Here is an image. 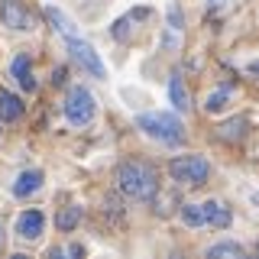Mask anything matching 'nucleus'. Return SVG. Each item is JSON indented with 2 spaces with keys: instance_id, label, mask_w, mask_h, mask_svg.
I'll return each mask as SVG.
<instances>
[{
  "instance_id": "f257e3e1",
  "label": "nucleus",
  "mask_w": 259,
  "mask_h": 259,
  "mask_svg": "<svg viewBox=\"0 0 259 259\" xmlns=\"http://www.w3.org/2000/svg\"><path fill=\"white\" fill-rule=\"evenodd\" d=\"M117 188L133 201H152L156 191H159V172L149 162L126 159V162H120V168H117Z\"/></svg>"
},
{
  "instance_id": "f03ea898",
  "label": "nucleus",
  "mask_w": 259,
  "mask_h": 259,
  "mask_svg": "<svg viewBox=\"0 0 259 259\" xmlns=\"http://www.w3.org/2000/svg\"><path fill=\"white\" fill-rule=\"evenodd\" d=\"M140 130L149 140H159V143H168V146H175V143H182V123H178V117H172V113H162V110H156V113H143L140 120Z\"/></svg>"
},
{
  "instance_id": "7ed1b4c3",
  "label": "nucleus",
  "mask_w": 259,
  "mask_h": 259,
  "mask_svg": "<svg viewBox=\"0 0 259 259\" xmlns=\"http://www.w3.org/2000/svg\"><path fill=\"white\" fill-rule=\"evenodd\" d=\"M168 175L175 182L188 185V188H201L210 175V165H207L204 156H178V159L168 162Z\"/></svg>"
},
{
  "instance_id": "20e7f679",
  "label": "nucleus",
  "mask_w": 259,
  "mask_h": 259,
  "mask_svg": "<svg viewBox=\"0 0 259 259\" xmlns=\"http://www.w3.org/2000/svg\"><path fill=\"white\" fill-rule=\"evenodd\" d=\"M94 94L88 91V88H71L68 97H65V120H68L71 126H88L94 120Z\"/></svg>"
},
{
  "instance_id": "39448f33",
  "label": "nucleus",
  "mask_w": 259,
  "mask_h": 259,
  "mask_svg": "<svg viewBox=\"0 0 259 259\" xmlns=\"http://www.w3.org/2000/svg\"><path fill=\"white\" fill-rule=\"evenodd\" d=\"M68 52H71V59H75L84 71H91L94 78H104V75H107V68H104L101 55L94 52V46H91V42H84V39L71 36V39H68Z\"/></svg>"
},
{
  "instance_id": "423d86ee",
  "label": "nucleus",
  "mask_w": 259,
  "mask_h": 259,
  "mask_svg": "<svg viewBox=\"0 0 259 259\" xmlns=\"http://www.w3.org/2000/svg\"><path fill=\"white\" fill-rule=\"evenodd\" d=\"M0 20H4V26H10L16 32L32 29V16L23 7V0H0Z\"/></svg>"
},
{
  "instance_id": "0eeeda50",
  "label": "nucleus",
  "mask_w": 259,
  "mask_h": 259,
  "mask_svg": "<svg viewBox=\"0 0 259 259\" xmlns=\"http://www.w3.org/2000/svg\"><path fill=\"white\" fill-rule=\"evenodd\" d=\"M42 230H46L42 210H23V214L16 217V237L20 240H39Z\"/></svg>"
},
{
  "instance_id": "6e6552de",
  "label": "nucleus",
  "mask_w": 259,
  "mask_h": 259,
  "mask_svg": "<svg viewBox=\"0 0 259 259\" xmlns=\"http://www.w3.org/2000/svg\"><path fill=\"white\" fill-rule=\"evenodd\" d=\"M39 188H42V172H39V168H29V172H23L13 182V198H29V194H36Z\"/></svg>"
},
{
  "instance_id": "1a4fd4ad",
  "label": "nucleus",
  "mask_w": 259,
  "mask_h": 259,
  "mask_svg": "<svg viewBox=\"0 0 259 259\" xmlns=\"http://www.w3.org/2000/svg\"><path fill=\"white\" fill-rule=\"evenodd\" d=\"M10 71H13V78H16V84L23 88V91H36V78H32V65H29V55H16L13 65H10Z\"/></svg>"
},
{
  "instance_id": "9d476101",
  "label": "nucleus",
  "mask_w": 259,
  "mask_h": 259,
  "mask_svg": "<svg viewBox=\"0 0 259 259\" xmlns=\"http://www.w3.org/2000/svg\"><path fill=\"white\" fill-rule=\"evenodd\" d=\"M204 221L210 224V227H230V221H233V210L224 204V201H204Z\"/></svg>"
},
{
  "instance_id": "9b49d317",
  "label": "nucleus",
  "mask_w": 259,
  "mask_h": 259,
  "mask_svg": "<svg viewBox=\"0 0 259 259\" xmlns=\"http://www.w3.org/2000/svg\"><path fill=\"white\" fill-rule=\"evenodd\" d=\"M23 117V101L13 91H0V120H20Z\"/></svg>"
},
{
  "instance_id": "f8f14e48",
  "label": "nucleus",
  "mask_w": 259,
  "mask_h": 259,
  "mask_svg": "<svg viewBox=\"0 0 259 259\" xmlns=\"http://www.w3.org/2000/svg\"><path fill=\"white\" fill-rule=\"evenodd\" d=\"M168 94H172V104H175V110H185L188 113V107H191V94H188V88H185V81H182V75H172V81H168Z\"/></svg>"
},
{
  "instance_id": "ddd939ff",
  "label": "nucleus",
  "mask_w": 259,
  "mask_h": 259,
  "mask_svg": "<svg viewBox=\"0 0 259 259\" xmlns=\"http://www.w3.org/2000/svg\"><path fill=\"white\" fill-rule=\"evenodd\" d=\"M46 20L52 23V29H59L65 39H71V36H78V29H75V23L68 20V16H65L59 7H46Z\"/></svg>"
},
{
  "instance_id": "4468645a",
  "label": "nucleus",
  "mask_w": 259,
  "mask_h": 259,
  "mask_svg": "<svg viewBox=\"0 0 259 259\" xmlns=\"http://www.w3.org/2000/svg\"><path fill=\"white\" fill-rule=\"evenodd\" d=\"M230 94H233L230 84H221L217 91H210V94H207V104H204L207 113H221V110L227 107V101H230Z\"/></svg>"
},
{
  "instance_id": "2eb2a0df",
  "label": "nucleus",
  "mask_w": 259,
  "mask_h": 259,
  "mask_svg": "<svg viewBox=\"0 0 259 259\" xmlns=\"http://www.w3.org/2000/svg\"><path fill=\"white\" fill-rule=\"evenodd\" d=\"M78 221H81V207H65L62 214H55V227H59V230H75L78 227Z\"/></svg>"
},
{
  "instance_id": "dca6fc26",
  "label": "nucleus",
  "mask_w": 259,
  "mask_h": 259,
  "mask_svg": "<svg viewBox=\"0 0 259 259\" xmlns=\"http://www.w3.org/2000/svg\"><path fill=\"white\" fill-rule=\"evenodd\" d=\"M182 221L188 227H201L204 221V204H182Z\"/></svg>"
},
{
  "instance_id": "f3484780",
  "label": "nucleus",
  "mask_w": 259,
  "mask_h": 259,
  "mask_svg": "<svg viewBox=\"0 0 259 259\" xmlns=\"http://www.w3.org/2000/svg\"><path fill=\"white\" fill-rule=\"evenodd\" d=\"M207 256L210 259H227V256L237 259V256H243V246H240V243H217V246L207 249Z\"/></svg>"
},
{
  "instance_id": "a211bd4d",
  "label": "nucleus",
  "mask_w": 259,
  "mask_h": 259,
  "mask_svg": "<svg viewBox=\"0 0 259 259\" xmlns=\"http://www.w3.org/2000/svg\"><path fill=\"white\" fill-rule=\"evenodd\" d=\"M133 20H136V13H130V16H123V20L113 23V39H120V42L130 39V23H133Z\"/></svg>"
},
{
  "instance_id": "6ab92c4d",
  "label": "nucleus",
  "mask_w": 259,
  "mask_h": 259,
  "mask_svg": "<svg viewBox=\"0 0 259 259\" xmlns=\"http://www.w3.org/2000/svg\"><path fill=\"white\" fill-rule=\"evenodd\" d=\"M243 123H246V120H233V123H227V126H221V130H224L221 136H227V140H230V136H240V126H243Z\"/></svg>"
},
{
  "instance_id": "aec40b11",
  "label": "nucleus",
  "mask_w": 259,
  "mask_h": 259,
  "mask_svg": "<svg viewBox=\"0 0 259 259\" xmlns=\"http://www.w3.org/2000/svg\"><path fill=\"white\" fill-rule=\"evenodd\" d=\"M62 81H65V68H55L52 71V84H62Z\"/></svg>"
},
{
  "instance_id": "412c9836",
  "label": "nucleus",
  "mask_w": 259,
  "mask_h": 259,
  "mask_svg": "<svg viewBox=\"0 0 259 259\" xmlns=\"http://www.w3.org/2000/svg\"><path fill=\"white\" fill-rule=\"evenodd\" d=\"M65 253H68V256H84V246H75V243H71V246L65 249Z\"/></svg>"
},
{
  "instance_id": "4be33fe9",
  "label": "nucleus",
  "mask_w": 259,
  "mask_h": 259,
  "mask_svg": "<svg viewBox=\"0 0 259 259\" xmlns=\"http://www.w3.org/2000/svg\"><path fill=\"white\" fill-rule=\"evenodd\" d=\"M249 71H253V75H259V62H249Z\"/></svg>"
},
{
  "instance_id": "5701e85b",
  "label": "nucleus",
  "mask_w": 259,
  "mask_h": 259,
  "mask_svg": "<svg viewBox=\"0 0 259 259\" xmlns=\"http://www.w3.org/2000/svg\"><path fill=\"white\" fill-rule=\"evenodd\" d=\"M256 253H259V246H256Z\"/></svg>"
}]
</instances>
